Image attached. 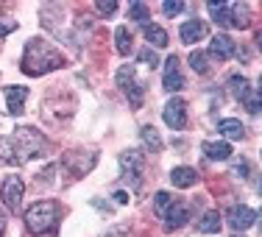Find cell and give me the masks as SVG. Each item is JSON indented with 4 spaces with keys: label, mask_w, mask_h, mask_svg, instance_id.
<instances>
[{
    "label": "cell",
    "mask_w": 262,
    "mask_h": 237,
    "mask_svg": "<svg viewBox=\"0 0 262 237\" xmlns=\"http://www.w3.org/2000/svg\"><path fill=\"white\" fill-rule=\"evenodd\" d=\"M45 151L48 140L34 126H20L11 132V137H0V159L11 165H26L28 159H39Z\"/></svg>",
    "instance_id": "obj_1"
},
{
    "label": "cell",
    "mask_w": 262,
    "mask_h": 237,
    "mask_svg": "<svg viewBox=\"0 0 262 237\" xmlns=\"http://www.w3.org/2000/svg\"><path fill=\"white\" fill-rule=\"evenodd\" d=\"M59 67H64V56L51 42L34 36L26 45V53H23V73L26 76H45V73L59 70Z\"/></svg>",
    "instance_id": "obj_2"
},
{
    "label": "cell",
    "mask_w": 262,
    "mask_h": 237,
    "mask_svg": "<svg viewBox=\"0 0 262 237\" xmlns=\"http://www.w3.org/2000/svg\"><path fill=\"white\" fill-rule=\"evenodd\" d=\"M59 218H61V209L56 201H36L26 212V226L31 234H48L56 229Z\"/></svg>",
    "instance_id": "obj_3"
},
{
    "label": "cell",
    "mask_w": 262,
    "mask_h": 237,
    "mask_svg": "<svg viewBox=\"0 0 262 237\" xmlns=\"http://www.w3.org/2000/svg\"><path fill=\"white\" fill-rule=\"evenodd\" d=\"M229 90H232V95L243 103V109H246L248 115H259V90H254L248 78H243V76L229 78Z\"/></svg>",
    "instance_id": "obj_4"
},
{
    "label": "cell",
    "mask_w": 262,
    "mask_h": 237,
    "mask_svg": "<svg viewBox=\"0 0 262 237\" xmlns=\"http://www.w3.org/2000/svg\"><path fill=\"white\" fill-rule=\"evenodd\" d=\"M120 170L123 179L131 190H140V176H142V154L140 151H123L120 154Z\"/></svg>",
    "instance_id": "obj_5"
},
{
    "label": "cell",
    "mask_w": 262,
    "mask_h": 237,
    "mask_svg": "<svg viewBox=\"0 0 262 237\" xmlns=\"http://www.w3.org/2000/svg\"><path fill=\"white\" fill-rule=\"evenodd\" d=\"M117 87L126 92L128 103L134 106V109H140L142 106V90H140V84L134 81V67L131 64H123L120 70H117Z\"/></svg>",
    "instance_id": "obj_6"
},
{
    "label": "cell",
    "mask_w": 262,
    "mask_h": 237,
    "mask_svg": "<svg viewBox=\"0 0 262 237\" xmlns=\"http://www.w3.org/2000/svg\"><path fill=\"white\" fill-rule=\"evenodd\" d=\"M23 192H26V182H23L20 176H6L3 187H0V198H3L6 209H9V212H20Z\"/></svg>",
    "instance_id": "obj_7"
},
{
    "label": "cell",
    "mask_w": 262,
    "mask_h": 237,
    "mask_svg": "<svg viewBox=\"0 0 262 237\" xmlns=\"http://www.w3.org/2000/svg\"><path fill=\"white\" fill-rule=\"evenodd\" d=\"M226 221H229V226H232L234 232H246V229H251L254 223H257V212H254L251 207L234 204V207H229V212H226Z\"/></svg>",
    "instance_id": "obj_8"
},
{
    "label": "cell",
    "mask_w": 262,
    "mask_h": 237,
    "mask_svg": "<svg viewBox=\"0 0 262 237\" xmlns=\"http://www.w3.org/2000/svg\"><path fill=\"white\" fill-rule=\"evenodd\" d=\"M162 117H165V123L170 128H184L187 126V106L182 98H170V101L165 103V112H162Z\"/></svg>",
    "instance_id": "obj_9"
},
{
    "label": "cell",
    "mask_w": 262,
    "mask_h": 237,
    "mask_svg": "<svg viewBox=\"0 0 262 237\" xmlns=\"http://www.w3.org/2000/svg\"><path fill=\"white\" fill-rule=\"evenodd\" d=\"M162 87H165L167 92L184 90V76H182V70H179V56H167L165 73H162Z\"/></svg>",
    "instance_id": "obj_10"
},
{
    "label": "cell",
    "mask_w": 262,
    "mask_h": 237,
    "mask_svg": "<svg viewBox=\"0 0 262 237\" xmlns=\"http://www.w3.org/2000/svg\"><path fill=\"white\" fill-rule=\"evenodd\" d=\"M26 98H28V90L26 87H6V109H9V115L11 117H17V115H23V103H26Z\"/></svg>",
    "instance_id": "obj_11"
},
{
    "label": "cell",
    "mask_w": 262,
    "mask_h": 237,
    "mask_svg": "<svg viewBox=\"0 0 262 237\" xmlns=\"http://www.w3.org/2000/svg\"><path fill=\"white\" fill-rule=\"evenodd\" d=\"M182 42L184 45H195L198 39H204L207 36V23L204 20H187V23H182Z\"/></svg>",
    "instance_id": "obj_12"
},
{
    "label": "cell",
    "mask_w": 262,
    "mask_h": 237,
    "mask_svg": "<svg viewBox=\"0 0 262 237\" xmlns=\"http://www.w3.org/2000/svg\"><path fill=\"white\" fill-rule=\"evenodd\" d=\"M187 218H190V207H187L184 201H173L170 209H167V215H165V223H167L170 232H176L179 226H184V223H187Z\"/></svg>",
    "instance_id": "obj_13"
},
{
    "label": "cell",
    "mask_w": 262,
    "mask_h": 237,
    "mask_svg": "<svg viewBox=\"0 0 262 237\" xmlns=\"http://www.w3.org/2000/svg\"><path fill=\"white\" fill-rule=\"evenodd\" d=\"M212 56L215 59H221V61H226V59H232L234 56V42L229 39L226 34H217V36H212Z\"/></svg>",
    "instance_id": "obj_14"
},
{
    "label": "cell",
    "mask_w": 262,
    "mask_h": 237,
    "mask_svg": "<svg viewBox=\"0 0 262 237\" xmlns=\"http://www.w3.org/2000/svg\"><path fill=\"white\" fill-rule=\"evenodd\" d=\"M217 132L226 137V142H237L246 137V126H243L240 120H234V117H226V120L217 123Z\"/></svg>",
    "instance_id": "obj_15"
},
{
    "label": "cell",
    "mask_w": 262,
    "mask_h": 237,
    "mask_svg": "<svg viewBox=\"0 0 262 237\" xmlns=\"http://www.w3.org/2000/svg\"><path fill=\"white\" fill-rule=\"evenodd\" d=\"M204 157H209V159H215V162L234 157L232 142H226V140H223V142H204Z\"/></svg>",
    "instance_id": "obj_16"
},
{
    "label": "cell",
    "mask_w": 262,
    "mask_h": 237,
    "mask_svg": "<svg viewBox=\"0 0 262 237\" xmlns=\"http://www.w3.org/2000/svg\"><path fill=\"white\" fill-rule=\"evenodd\" d=\"M170 182L173 187H192V184H198V173H195V167H173Z\"/></svg>",
    "instance_id": "obj_17"
},
{
    "label": "cell",
    "mask_w": 262,
    "mask_h": 237,
    "mask_svg": "<svg viewBox=\"0 0 262 237\" xmlns=\"http://www.w3.org/2000/svg\"><path fill=\"white\" fill-rule=\"evenodd\" d=\"M251 23V6L248 3H232V26L234 28H248Z\"/></svg>",
    "instance_id": "obj_18"
},
{
    "label": "cell",
    "mask_w": 262,
    "mask_h": 237,
    "mask_svg": "<svg viewBox=\"0 0 262 237\" xmlns=\"http://www.w3.org/2000/svg\"><path fill=\"white\" fill-rule=\"evenodd\" d=\"M145 39L151 42L154 48H165L167 45V31L162 26H157V23H148L145 26Z\"/></svg>",
    "instance_id": "obj_19"
},
{
    "label": "cell",
    "mask_w": 262,
    "mask_h": 237,
    "mask_svg": "<svg viewBox=\"0 0 262 237\" xmlns=\"http://www.w3.org/2000/svg\"><path fill=\"white\" fill-rule=\"evenodd\" d=\"M198 229H201L204 234H217V232H221V215H217L215 209L204 212V215H201V223H198Z\"/></svg>",
    "instance_id": "obj_20"
},
{
    "label": "cell",
    "mask_w": 262,
    "mask_h": 237,
    "mask_svg": "<svg viewBox=\"0 0 262 237\" xmlns=\"http://www.w3.org/2000/svg\"><path fill=\"white\" fill-rule=\"evenodd\" d=\"M212 20L221 26H232V3H209Z\"/></svg>",
    "instance_id": "obj_21"
},
{
    "label": "cell",
    "mask_w": 262,
    "mask_h": 237,
    "mask_svg": "<svg viewBox=\"0 0 262 237\" xmlns=\"http://www.w3.org/2000/svg\"><path fill=\"white\" fill-rule=\"evenodd\" d=\"M140 137H142V142H145V148H148L151 154L162 151V137H159V132H157L154 126H142Z\"/></svg>",
    "instance_id": "obj_22"
},
{
    "label": "cell",
    "mask_w": 262,
    "mask_h": 237,
    "mask_svg": "<svg viewBox=\"0 0 262 237\" xmlns=\"http://www.w3.org/2000/svg\"><path fill=\"white\" fill-rule=\"evenodd\" d=\"M173 201H176V198H173L170 192H165V190H162V192H157V196H154V212H157L159 218H165Z\"/></svg>",
    "instance_id": "obj_23"
},
{
    "label": "cell",
    "mask_w": 262,
    "mask_h": 237,
    "mask_svg": "<svg viewBox=\"0 0 262 237\" xmlns=\"http://www.w3.org/2000/svg\"><path fill=\"white\" fill-rule=\"evenodd\" d=\"M115 45H117V51H120V56H128L131 53V34L126 28H117L115 31Z\"/></svg>",
    "instance_id": "obj_24"
},
{
    "label": "cell",
    "mask_w": 262,
    "mask_h": 237,
    "mask_svg": "<svg viewBox=\"0 0 262 237\" xmlns=\"http://www.w3.org/2000/svg\"><path fill=\"white\" fill-rule=\"evenodd\" d=\"M128 17H131L134 23H142V26H148V23H151V20H148L151 14H148V6H145V3H134V6L128 9Z\"/></svg>",
    "instance_id": "obj_25"
},
{
    "label": "cell",
    "mask_w": 262,
    "mask_h": 237,
    "mask_svg": "<svg viewBox=\"0 0 262 237\" xmlns=\"http://www.w3.org/2000/svg\"><path fill=\"white\" fill-rule=\"evenodd\" d=\"M190 67H192L195 73H207V70H209V59H207V53H204V51L190 53Z\"/></svg>",
    "instance_id": "obj_26"
},
{
    "label": "cell",
    "mask_w": 262,
    "mask_h": 237,
    "mask_svg": "<svg viewBox=\"0 0 262 237\" xmlns=\"http://www.w3.org/2000/svg\"><path fill=\"white\" fill-rule=\"evenodd\" d=\"M162 11H165L167 17L179 14V11H184V3H173V0H167V3H162Z\"/></svg>",
    "instance_id": "obj_27"
},
{
    "label": "cell",
    "mask_w": 262,
    "mask_h": 237,
    "mask_svg": "<svg viewBox=\"0 0 262 237\" xmlns=\"http://www.w3.org/2000/svg\"><path fill=\"white\" fill-rule=\"evenodd\" d=\"M95 9L101 14H112V11H117V0H112V3H95Z\"/></svg>",
    "instance_id": "obj_28"
},
{
    "label": "cell",
    "mask_w": 262,
    "mask_h": 237,
    "mask_svg": "<svg viewBox=\"0 0 262 237\" xmlns=\"http://www.w3.org/2000/svg\"><path fill=\"white\" fill-rule=\"evenodd\" d=\"M140 59H142V61H148L151 67H159V59H157V56H154L151 51H140Z\"/></svg>",
    "instance_id": "obj_29"
},
{
    "label": "cell",
    "mask_w": 262,
    "mask_h": 237,
    "mask_svg": "<svg viewBox=\"0 0 262 237\" xmlns=\"http://www.w3.org/2000/svg\"><path fill=\"white\" fill-rule=\"evenodd\" d=\"M11 31H17V23H0V36L11 34Z\"/></svg>",
    "instance_id": "obj_30"
},
{
    "label": "cell",
    "mask_w": 262,
    "mask_h": 237,
    "mask_svg": "<svg viewBox=\"0 0 262 237\" xmlns=\"http://www.w3.org/2000/svg\"><path fill=\"white\" fill-rule=\"evenodd\" d=\"M115 201H117V204H128V196H126L123 190H115Z\"/></svg>",
    "instance_id": "obj_31"
},
{
    "label": "cell",
    "mask_w": 262,
    "mask_h": 237,
    "mask_svg": "<svg viewBox=\"0 0 262 237\" xmlns=\"http://www.w3.org/2000/svg\"><path fill=\"white\" fill-rule=\"evenodd\" d=\"M6 232V215H3V209H0V237H3Z\"/></svg>",
    "instance_id": "obj_32"
},
{
    "label": "cell",
    "mask_w": 262,
    "mask_h": 237,
    "mask_svg": "<svg viewBox=\"0 0 262 237\" xmlns=\"http://www.w3.org/2000/svg\"><path fill=\"white\" fill-rule=\"evenodd\" d=\"M112 237H117V234H112Z\"/></svg>",
    "instance_id": "obj_33"
}]
</instances>
